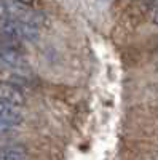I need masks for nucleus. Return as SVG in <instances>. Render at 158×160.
<instances>
[{
  "mask_svg": "<svg viewBox=\"0 0 158 160\" xmlns=\"http://www.w3.org/2000/svg\"><path fill=\"white\" fill-rule=\"evenodd\" d=\"M21 45H22V37L19 34L18 21L8 15L0 18V47L21 50Z\"/></svg>",
  "mask_w": 158,
  "mask_h": 160,
  "instance_id": "f257e3e1",
  "label": "nucleus"
},
{
  "mask_svg": "<svg viewBox=\"0 0 158 160\" xmlns=\"http://www.w3.org/2000/svg\"><path fill=\"white\" fill-rule=\"evenodd\" d=\"M0 101L21 108V106L26 104V96L15 83L0 82Z\"/></svg>",
  "mask_w": 158,
  "mask_h": 160,
  "instance_id": "f03ea898",
  "label": "nucleus"
},
{
  "mask_svg": "<svg viewBox=\"0 0 158 160\" xmlns=\"http://www.w3.org/2000/svg\"><path fill=\"white\" fill-rule=\"evenodd\" d=\"M0 59L11 69L19 71V69L26 68L24 56H22L21 50H18V48H2L0 47Z\"/></svg>",
  "mask_w": 158,
  "mask_h": 160,
  "instance_id": "7ed1b4c3",
  "label": "nucleus"
},
{
  "mask_svg": "<svg viewBox=\"0 0 158 160\" xmlns=\"http://www.w3.org/2000/svg\"><path fill=\"white\" fill-rule=\"evenodd\" d=\"M0 120L16 127L22 122V112L19 111L18 106H13L8 102L0 101Z\"/></svg>",
  "mask_w": 158,
  "mask_h": 160,
  "instance_id": "20e7f679",
  "label": "nucleus"
},
{
  "mask_svg": "<svg viewBox=\"0 0 158 160\" xmlns=\"http://www.w3.org/2000/svg\"><path fill=\"white\" fill-rule=\"evenodd\" d=\"M26 152L22 148H5V149H0V160H24Z\"/></svg>",
  "mask_w": 158,
  "mask_h": 160,
  "instance_id": "39448f33",
  "label": "nucleus"
},
{
  "mask_svg": "<svg viewBox=\"0 0 158 160\" xmlns=\"http://www.w3.org/2000/svg\"><path fill=\"white\" fill-rule=\"evenodd\" d=\"M11 128H15V127L10 125V123H7V122H3V120H0V133H7V131H10Z\"/></svg>",
  "mask_w": 158,
  "mask_h": 160,
  "instance_id": "423d86ee",
  "label": "nucleus"
},
{
  "mask_svg": "<svg viewBox=\"0 0 158 160\" xmlns=\"http://www.w3.org/2000/svg\"><path fill=\"white\" fill-rule=\"evenodd\" d=\"M152 19H153V22L158 26V3H156V7H155V10H153V16H152Z\"/></svg>",
  "mask_w": 158,
  "mask_h": 160,
  "instance_id": "0eeeda50",
  "label": "nucleus"
},
{
  "mask_svg": "<svg viewBox=\"0 0 158 160\" xmlns=\"http://www.w3.org/2000/svg\"><path fill=\"white\" fill-rule=\"evenodd\" d=\"M18 2L21 3V5H26V7H31L34 2H35V0H18Z\"/></svg>",
  "mask_w": 158,
  "mask_h": 160,
  "instance_id": "6e6552de",
  "label": "nucleus"
},
{
  "mask_svg": "<svg viewBox=\"0 0 158 160\" xmlns=\"http://www.w3.org/2000/svg\"><path fill=\"white\" fill-rule=\"evenodd\" d=\"M3 16H7V10H5V5L0 2V18H3Z\"/></svg>",
  "mask_w": 158,
  "mask_h": 160,
  "instance_id": "1a4fd4ad",
  "label": "nucleus"
},
{
  "mask_svg": "<svg viewBox=\"0 0 158 160\" xmlns=\"http://www.w3.org/2000/svg\"><path fill=\"white\" fill-rule=\"evenodd\" d=\"M152 2H155V3H158V0H152Z\"/></svg>",
  "mask_w": 158,
  "mask_h": 160,
  "instance_id": "9d476101",
  "label": "nucleus"
}]
</instances>
